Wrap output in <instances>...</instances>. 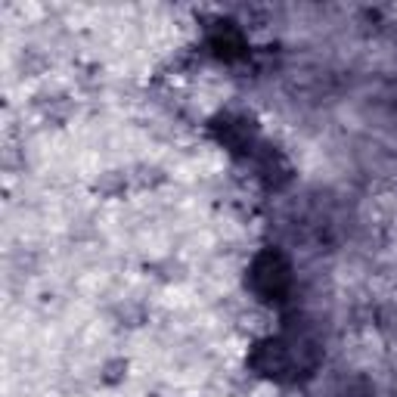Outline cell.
<instances>
[{
  "label": "cell",
  "mask_w": 397,
  "mask_h": 397,
  "mask_svg": "<svg viewBox=\"0 0 397 397\" xmlns=\"http://www.w3.org/2000/svg\"><path fill=\"white\" fill-rule=\"evenodd\" d=\"M128 181H130V174H124V171H109V174L99 177L97 190H99V196L115 199V196H121V193H124V186H128Z\"/></svg>",
  "instance_id": "obj_1"
},
{
  "label": "cell",
  "mask_w": 397,
  "mask_h": 397,
  "mask_svg": "<svg viewBox=\"0 0 397 397\" xmlns=\"http://www.w3.org/2000/svg\"><path fill=\"white\" fill-rule=\"evenodd\" d=\"M103 369L109 372V376H103V379H106L109 385H115V382H121L124 372H128V360H109Z\"/></svg>",
  "instance_id": "obj_3"
},
{
  "label": "cell",
  "mask_w": 397,
  "mask_h": 397,
  "mask_svg": "<svg viewBox=\"0 0 397 397\" xmlns=\"http://www.w3.org/2000/svg\"><path fill=\"white\" fill-rule=\"evenodd\" d=\"M130 181H134L140 190H146V186H159L161 181H165V174H161L155 165H140L137 174H130Z\"/></svg>",
  "instance_id": "obj_2"
}]
</instances>
